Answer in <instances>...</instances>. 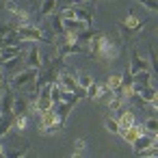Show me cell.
Returning a JSON list of instances; mask_svg holds the SVG:
<instances>
[{"label":"cell","mask_w":158,"mask_h":158,"mask_svg":"<svg viewBox=\"0 0 158 158\" xmlns=\"http://www.w3.org/2000/svg\"><path fill=\"white\" fill-rule=\"evenodd\" d=\"M37 69H31V67H24L22 72H18L15 76H11V82L9 87L11 89H18V91H24V89H31V91H37Z\"/></svg>","instance_id":"obj_1"},{"label":"cell","mask_w":158,"mask_h":158,"mask_svg":"<svg viewBox=\"0 0 158 158\" xmlns=\"http://www.w3.org/2000/svg\"><path fill=\"white\" fill-rule=\"evenodd\" d=\"M119 50H121V46H119V41H113L110 37H102V46H100V52H98V56L95 59H102V61H115L117 56H119Z\"/></svg>","instance_id":"obj_2"},{"label":"cell","mask_w":158,"mask_h":158,"mask_svg":"<svg viewBox=\"0 0 158 158\" xmlns=\"http://www.w3.org/2000/svg\"><path fill=\"white\" fill-rule=\"evenodd\" d=\"M18 37L20 41H46V35L41 33V28H37L35 24H26V26H18Z\"/></svg>","instance_id":"obj_3"},{"label":"cell","mask_w":158,"mask_h":158,"mask_svg":"<svg viewBox=\"0 0 158 158\" xmlns=\"http://www.w3.org/2000/svg\"><path fill=\"white\" fill-rule=\"evenodd\" d=\"M24 59H26V56L20 52L18 56H13V59H9V61H5V63H2V74H7V76L11 78V76H15L18 72H22V69L26 67V61H24Z\"/></svg>","instance_id":"obj_4"},{"label":"cell","mask_w":158,"mask_h":158,"mask_svg":"<svg viewBox=\"0 0 158 158\" xmlns=\"http://www.w3.org/2000/svg\"><path fill=\"white\" fill-rule=\"evenodd\" d=\"M130 74H136V72H143V69H149V61L141 54V52H136V50H132V61H130Z\"/></svg>","instance_id":"obj_5"},{"label":"cell","mask_w":158,"mask_h":158,"mask_svg":"<svg viewBox=\"0 0 158 158\" xmlns=\"http://www.w3.org/2000/svg\"><path fill=\"white\" fill-rule=\"evenodd\" d=\"M54 82H59V85H61V89H63V91H69V93H74V91L78 89L76 76H74V74H69V72H63V74H59V78H56Z\"/></svg>","instance_id":"obj_6"},{"label":"cell","mask_w":158,"mask_h":158,"mask_svg":"<svg viewBox=\"0 0 158 158\" xmlns=\"http://www.w3.org/2000/svg\"><path fill=\"white\" fill-rule=\"evenodd\" d=\"M132 78H134V85H139V87H156V78L149 69L136 72V74H132Z\"/></svg>","instance_id":"obj_7"},{"label":"cell","mask_w":158,"mask_h":158,"mask_svg":"<svg viewBox=\"0 0 158 158\" xmlns=\"http://www.w3.org/2000/svg\"><path fill=\"white\" fill-rule=\"evenodd\" d=\"M26 67H31V69H39L41 67V52H39L37 46L28 48V52H26Z\"/></svg>","instance_id":"obj_8"},{"label":"cell","mask_w":158,"mask_h":158,"mask_svg":"<svg viewBox=\"0 0 158 158\" xmlns=\"http://www.w3.org/2000/svg\"><path fill=\"white\" fill-rule=\"evenodd\" d=\"M13 100H15V95H13V91H11V87L5 91V95L0 98V115H11V108H13Z\"/></svg>","instance_id":"obj_9"},{"label":"cell","mask_w":158,"mask_h":158,"mask_svg":"<svg viewBox=\"0 0 158 158\" xmlns=\"http://www.w3.org/2000/svg\"><path fill=\"white\" fill-rule=\"evenodd\" d=\"M56 121H59V117H56L54 108H48V110L39 113V130H44V128H48V126H52Z\"/></svg>","instance_id":"obj_10"},{"label":"cell","mask_w":158,"mask_h":158,"mask_svg":"<svg viewBox=\"0 0 158 158\" xmlns=\"http://www.w3.org/2000/svg\"><path fill=\"white\" fill-rule=\"evenodd\" d=\"M52 108H54V113H56L59 121H61V123H65V119H67V117H69V113H72V104L61 100V102H56Z\"/></svg>","instance_id":"obj_11"},{"label":"cell","mask_w":158,"mask_h":158,"mask_svg":"<svg viewBox=\"0 0 158 158\" xmlns=\"http://www.w3.org/2000/svg\"><path fill=\"white\" fill-rule=\"evenodd\" d=\"M134 121H136L134 110H130V108H121V115H119V119H117L119 128H128V126H132Z\"/></svg>","instance_id":"obj_12"},{"label":"cell","mask_w":158,"mask_h":158,"mask_svg":"<svg viewBox=\"0 0 158 158\" xmlns=\"http://www.w3.org/2000/svg\"><path fill=\"white\" fill-rule=\"evenodd\" d=\"M78 52H80L78 41H76V44H67V41H63V44L59 46V56H69V54H78Z\"/></svg>","instance_id":"obj_13"},{"label":"cell","mask_w":158,"mask_h":158,"mask_svg":"<svg viewBox=\"0 0 158 158\" xmlns=\"http://www.w3.org/2000/svg\"><path fill=\"white\" fill-rule=\"evenodd\" d=\"M28 110V100L26 98H15L13 100V108H11V115L15 117V115H24Z\"/></svg>","instance_id":"obj_14"},{"label":"cell","mask_w":158,"mask_h":158,"mask_svg":"<svg viewBox=\"0 0 158 158\" xmlns=\"http://www.w3.org/2000/svg\"><path fill=\"white\" fill-rule=\"evenodd\" d=\"M56 11V0H44L41 7H39V15L46 18V15H52Z\"/></svg>","instance_id":"obj_15"},{"label":"cell","mask_w":158,"mask_h":158,"mask_svg":"<svg viewBox=\"0 0 158 158\" xmlns=\"http://www.w3.org/2000/svg\"><path fill=\"white\" fill-rule=\"evenodd\" d=\"M123 26H126L128 31H141V28H143V22H141L136 15H132V13H130V15L123 20Z\"/></svg>","instance_id":"obj_16"},{"label":"cell","mask_w":158,"mask_h":158,"mask_svg":"<svg viewBox=\"0 0 158 158\" xmlns=\"http://www.w3.org/2000/svg\"><path fill=\"white\" fill-rule=\"evenodd\" d=\"M123 98L121 95H117V93H110V98H108V110H121L123 108Z\"/></svg>","instance_id":"obj_17"},{"label":"cell","mask_w":158,"mask_h":158,"mask_svg":"<svg viewBox=\"0 0 158 158\" xmlns=\"http://www.w3.org/2000/svg\"><path fill=\"white\" fill-rule=\"evenodd\" d=\"M11 126H13V121H11L7 115H0V139L7 136V134L11 132Z\"/></svg>","instance_id":"obj_18"},{"label":"cell","mask_w":158,"mask_h":158,"mask_svg":"<svg viewBox=\"0 0 158 158\" xmlns=\"http://www.w3.org/2000/svg\"><path fill=\"white\" fill-rule=\"evenodd\" d=\"M136 154L143 156V158H156V156H158V145H156V143H154V145H147V147L139 149Z\"/></svg>","instance_id":"obj_19"},{"label":"cell","mask_w":158,"mask_h":158,"mask_svg":"<svg viewBox=\"0 0 158 158\" xmlns=\"http://www.w3.org/2000/svg\"><path fill=\"white\" fill-rule=\"evenodd\" d=\"M76 82H78V87H80V89H87V87L93 82V76H91V74H87V72H82V74H78V76H76Z\"/></svg>","instance_id":"obj_20"},{"label":"cell","mask_w":158,"mask_h":158,"mask_svg":"<svg viewBox=\"0 0 158 158\" xmlns=\"http://www.w3.org/2000/svg\"><path fill=\"white\" fill-rule=\"evenodd\" d=\"M13 126H15L20 132H24V130L28 128V117H26V113H24V115H15V117H13Z\"/></svg>","instance_id":"obj_21"},{"label":"cell","mask_w":158,"mask_h":158,"mask_svg":"<svg viewBox=\"0 0 158 158\" xmlns=\"http://www.w3.org/2000/svg\"><path fill=\"white\" fill-rule=\"evenodd\" d=\"M50 26H52V31H54L56 35H63V33H65V31H63V20H61V15H59V13H54V15H52Z\"/></svg>","instance_id":"obj_22"},{"label":"cell","mask_w":158,"mask_h":158,"mask_svg":"<svg viewBox=\"0 0 158 158\" xmlns=\"http://www.w3.org/2000/svg\"><path fill=\"white\" fill-rule=\"evenodd\" d=\"M85 98H89V100H98V98H100V91H98V82H95V80L85 89Z\"/></svg>","instance_id":"obj_23"},{"label":"cell","mask_w":158,"mask_h":158,"mask_svg":"<svg viewBox=\"0 0 158 158\" xmlns=\"http://www.w3.org/2000/svg\"><path fill=\"white\" fill-rule=\"evenodd\" d=\"M143 126H145V132H147V134H156V132H158V119H156V117L145 119Z\"/></svg>","instance_id":"obj_24"},{"label":"cell","mask_w":158,"mask_h":158,"mask_svg":"<svg viewBox=\"0 0 158 158\" xmlns=\"http://www.w3.org/2000/svg\"><path fill=\"white\" fill-rule=\"evenodd\" d=\"M106 85H108V89H110V91L119 89V85H121V74H110V78L106 80Z\"/></svg>","instance_id":"obj_25"},{"label":"cell","mask_w":158,"mask_h":158,"mask_svg":"<svg viewBox=\"0 0 158 158\" xmlns=\"http://www.w3.org/2000/svg\"><path fill=\"white\" fill-rule=\"evenodd\" d=\"M104 126H106V130L110 132V134H119V123H117V119H113V117H108L106 121H104Z\"/></svg>","instance_id":"obj_26"},{"label":"cell","mask_w":158,"mask_h":158,"mask_svg":"<svg viewBox=\"0 0 158 158\" xmlns=\"http://www.w3.org/2000/svg\"><path fill=\"white\" fill-rule=\"evenodd\" d=\"M63 130V123L61 121H56V123H52V126H48V128H44V130H39L41 134H56V132H61Z\"/></svg>","instance_id":"obj_27"},{"label":"cell","mask_w":158,"mask_h":158,"mask_svg":"<svg viewBox=\"0 0 158 158\" xmlns=\"http://www.w3.org/2000/svg\"><path fill=\"white\" fill-rule=\"evenodd\" d=\"M134 2H139L141 7H145V9H149V11H156V9H158V2H156V0H134Z\"/></svg>","instance_id":"obj_28"},{"label":"cell","mask_w":158,"mask_h":158,"mask_svg":"<svg viewBox=\"0 0 158 158\" xmlns=\"http://www.w3.org/2000/svg\"><path fill=\"white\" fill-rule=\"evenodd\" d=\"M85 147H87V143H85L82 139H78V141H74V156H80V154L85 152Z\"/></svg>","instance_id":"obj_29"},{"label":"cell","mask_w":158,"mask_h":158,"mask_svg":"<svg viewBox=\"0 0 158 158\" xmlns=\"http://www.w3.org/2000/svg\"><path fill=\"white\" fill-rule=\"evenodd\" d=\"M152 65H156V46H149V59H147Z\"/></svg>","instance_id":"obj_30"},{"label":"cell","mask_w":158,"mask_h":158,"mask_svg":"<svg viewBox=\"0 0 158 158\" xmlns=\"http://www.w3.org/2000/svg\"><path fill=\"white\" fill-rule=\"evenodd\" d=\"M9 89V85H7V80H5V76H0V93H5Z\"/></svg>","instance_id":"obj_31"},{"label":"cell","mask_w":158,"mask_h":158,"mask_svg":"<svg viewBox=\"0 0 158 158\" xmlns=\"http://www.w3.org/2000/svg\"><path fill=\"white\" fill-rule=\"evenodd\" d=\"M0 156H5V147H2V143H0Z\"/></svg>","instance_id":"obj_32"},{"label":"cell","mask_w":158,"mask_h":158,"mask_svg":"<svg viewBox=\"0 0 158 158\" xmlns=\"http://www.w3.org/2000/svg\"><path fill=\"white\" fill-rule=\"evenodd\" d=\"M0 76H5V74H2V63H0Z\"/></svg>","instance_id":"obj_33"}]
</instances>
